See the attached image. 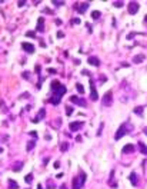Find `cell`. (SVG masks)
Here are the masks:
<instances>
[{
  "instance_id": "6da1fadb",
  "label": "cell",
  "mask_w": 147,
  "mask_h": 189,
  "mask_svg": "<svg viewBox=\"0 0 147 189\" xmlns=\"http://www.w3.org/2000/svg\"><path fill=\"white\" fill-rule=\"evenodd\" d=\"M130 130H131V125H129V123H121V125H120V127L117 129V132H116L114 139H116V141L121 139V138H123L124 135H127Z\"/></svg>"
},
{
  "instance_id": "7a4b0ae2",
  "label": "cell",
  "mask_w": 147,
  "mask_h": 189,
  "mask_svg": "<svg viewBox=\"0 0 147 189\" xmlns=\"http://www.w3.org/2000/svg\"><path fill=\"white\" fill-rule=\"evenodd\" d=\"M101 103H103V106H112L113 105V93H112V90L104 93V96L101 97Z\"/></svg>"
},
{
  "instance_id": "3957f363",
  "label": "cell",
  "mask_w": 147,
  "mask_h": 189,
  "mask_svg": "<svg viewBox=\"0 0 147 189\" xmlns=\"http://www.w3.org/2000/svg\"><path fill=\"white\" fill-rule=\"evenodd\" d=\"M89 83H90V100L96 102V100H98V94H97V90H96V87H94V80L90 78Z\"/></svg>"
},
{
  "instance_id": "277c9868",
  "label": "cell",
  "mask_w": 147,
  "mask_h": 189,
  "mask_svg": "<svg viewBox=\"0 0 147 189\" xmlns=\"http://www.w3.org/2000/svg\"><path fill=\"white\" fill-rule=\"evenodd\" d=\"M70 102L74 103V105H79L82 108H86L87 106V102L83 99V97H79V96H70Z\"/></svg>"
},
{
  "instance_id": "5b68a950",
  "label": "cell",
  "mask_w": 147,
  "mask_h": 189,
  "mask_svg": "<svg viewBox=\"0 0 147 189\" xmlns=\"http://www.w3.org/2000/svg\"><path fill=\"white\" fill-rule=\"evenodd\" d=\"M83 122H79V120H76V122H71V123H69V129L71 130V132H77V130H80L83 127Z\"/></svg>"
},
{
  "instance_id": "8992f818",
  "label": "cell",
  "mask_w": 147,
  "mask_h": 189,
  "mask_svg": "<svg viewBox=\"0 0 147 189\" xmlns=\"http://www.w3.org/2000/svg\"><path fill=\"white\" fill-rule=\"evenodd\" d=\"M139 9H140L139 3H136V1H130V3H129V13H130V15H136V13L139 12Z\"/></svg>"
},
{
  "instance_id": "52a82bcc",
  "label": "cell",
  "mask_w": 147,
  "mask_h": 189,
  "mask_svg": "<svg viewBox=\"0 0 147 189\" xmlns=\"http://www.w3.org/2000/svg\"><path fill=\"white\" fill-rule=\"evenodd\" d=\"M44 116H46V109L43 108V109H40V110H39L37 116H36L34 119H32V122H33V123H37V122H40V120H42V119H43Z\"/></svg>"
},
{
  "instance_id": "ba28073f",
  "label": "cell",
  "mask_w": 147,
  "mask_h": 189,
  "mask_svg": "<svg viewBox=\"0 0 147 189\" xmlns=\"http://www.w3.org/2000/svg\"><path fill=\"white\" fill-rule=\"evenodd\" d=\"M74 9H76L79 13H86V10L89 9V3H87V1H84V3H82V4H76V6H74Z\"/></svg>"
},
{
  "instance_id": "9c48e42d",
  "label": "cell",
  "mask_w": 147,
  "mask_h": 189,
  "mask_svg": "<svg viewBox=\"0 0 147 189\" xmlns=\"http://www.w3.org/2000/svg\"><path fill=\"white\" fill-rule=\"evenodd\" d=\"M134 150H136V146H134V145H131V143L124 145V148L121 149V152H123L124 155H127V153H133Z\"/></svg>"
},
{
  "instance_id": "30bf717a",
  "label": "cell",
  "mask_w": 147,
  "mask_h": 189,
  "mask_svg": "<svg viewBox=\"0 0 147 189\" xmlns=\"http://www.w3.org/2000/svg\"><path fill=\"white\" fill-rule=\"evenodd\" d=\"M87 63H89L90 66H96V67H98V66H100V59H98L97 56H90V57L87 59Z\"/></svg>"
},
{
  "instance_id": "8fae6325",
  "label": "cell",
  "mask_w": 147,
  "mask_h": 189,
  "mask_svg": "<svg viewBox=\"0 0 147 189\" xmlns=\"http://www.w3.org/2000/svg\"><path fill=\"white\" fill-rule=\"evenodd\" d=\"M21 49H23L26 53H33V52H34V46H33L32 43H26V42L21 43Z\"/></svg>"
},
{
  "instance_id": "7c38bea8",
  "label": "cell",
  "mask_w": 147,
  "mask_h": 189,
  "mask_svg": "<svg viewBox=\"0 0 147 189\" xmlns=\"http://www.w3.org/2000/svg\"><path fill=\"white\" fill-rule=\"evenodd\" d=\"M130 182H131L133 186H137V185H139V175H137L136 172L130 173Z\"/></svg>"
},
{
  "instance_id": "4fadbf2b",
  "label": "cell",
  "mask_w": 147,
  "mask_h": 189,
  "mask_svg": "<svg viewBox=\"0 0 147 189\" xmlns=\"http://www.w3.org/2000/svg\"><path fill=\"white\" fill-rule=\"evenodd\" d=\"M37 32H44V19L43 17H39L37 19V27H36Z\"/></svg>"
},
{
  "instance_id": "5bb4252c",
  "label": "cell",
  "mask_w": 147,
  "mask_h": 189,
  "mask_svg": "<svg viewBox=\"0 0 147 189\" xmlns=\"http://www.w3.org/2000/svg\"><path fill=\"white\" fill-rule=\"evenodd\" d=\"M144 59H146V55H143V53H140V55H136V56L133 57V63L139 64V63L144 62Z\"/></svg>"
},
{
  "instance_id": "9a60e30c",
  "label": "cell",
  "mask_w": 147,
  "mask_h": 189,
  "mask_svg": "<svg viewBox=\"0 0 147 189\" xmlns=\"http://www.w3.org/2000/svg\"><path fill=\"white\" fill-rule=\"evenodd\" d=\"M21 168H23V162H21V160H19V162H16V163L13 165V168H12V169H13V172H19Z\"/></svg>"
},
{
  "instance_id": "2e32d148",
  "label": "cell",
  "mask_w": 147,
  "mask_h": 189,
  "mask_svg": "<svg viewBox=\"0 0 147 189\" xmlns=\"http://www.w3.org/2000/svg\"><path fill=\"white\" fill-rule=\"evenodd\" d=\"M9 189H19V185L14 179H9Z\"/></svg>"
},
{
  "instance_id": "e0dca14e",
  "label": "cell",
  "mask_w": 147,
  "mask_h": 189,
  "mask_svg": "<svg viewBox=\"0 0 147 189\" xmlns=\"http://www.w3.org/2000/svg\"><path fill=\"white\" fill-rule=\"evenodd\" d=\"M139 149H140V152H141L143 155H147V148L143 142H139Z\"/></svg>"
},
{
  "instance_id": "ac0fdd59",
  "label": "cell",
  "mask_w": 147,
  "mask_h": 189,
  "mask_svg": "<svg viewBox=\"0 0 147 189\" xmlns=\"http://www.w3.org/2000/svg\"><path fill=\"white\" fill-rule=\"evenodd\" d=\"M79 173H80V179H79V181H80V185L83 186V185L86 183V179H87V176H86V173L83 172V171H80Z\"/></svg>"
},
{
  "instance_id": "d6986e66",
  "label": "cell",
  "mask_w": 147,
  "mask_h": 189,
  "mask_svg": "<svg viewBox=\"0 0 147 189\" xmlns=\"http://www.w3.org/2000/svg\"><path fill=\"white\" fill-rule=\"evenodd\" d=\"M73 189H82V185L79 183V178L77 176L73 179Z\"/></svg>"
},
{
  "instance_id": "ffe728a7",
  "label": "cell",
  "mask_w": 147,
  "mask_h": 189,
  "mask_svg": "<svg viewBox=\"0 0 147 189\" xmlns=\"http://www.w3.org/2000/svg\"><path fill=\"white\" fill-rule=\"evenodd\" d=\"M137 116H143V106H137V108H134V110H133Z\"/></svg>"
},
{
  "instance_id": "44dd1931",
  "label": "cell",
  "mask_w": 147,
  "mask_h": 189,
  "mask_svg": "<svg viewBox=\"0 0 147 189\" xmlns=\"http://www.w3.org/2000/svg\"><path fill=\"white\" fill-rule=\"evenodd\" d=\"M24 182H26V183H32L33 182V173H27V175L24 176Z\"/></svg>"
},
{
  "instance_id": "7402d4cb",
  "label": "cell",
  "mask_w": 147,
  "mask_h": 189,
  "mask_svg": "<svg viewBox=\"0 0 147 189\" xmlns=\"http://www.w3.org/2000/svg\"><path fill=\"white\" fill-rule=\"evenodd\" d=\"M91 17L94 19V20H97L101 17V12H98V10H94V12H91Z\"/></svg>"
},
{
  "instance_id": "603a6c76",
  "label": "cell",
  "mask_w": 147,
  "mask_h": 189,
  "mask_svg": "<svg viewBox=\"0 0 147 189\" xmlns=\"http://www.w3.org/2000/svg\"><path fill=\"white\" fill-rule=\"evenodd\" d=\"M46 188H47V189H56V185L51 182V179H49V181L46 182Z\"/></svg>"
},
{
  "instance_id": "cb8c5ba5",
  "label": "cell",
  "mask_w": 147,
  "mask_h": 189,
  "mask_svg": "<svg viewBox=\"0 0 147 189\" xmlns=\"http://www.w3.org/2000/svg\"><path fill=\"white\" fill-rule=\"evenodd\" d=\"M76 89H77V92H79L80 94H83V93H84V87H83V85H82V83H77V85H76Z\"/></svg>"
},
{
  "instance_id": "d4e9b609",
  "label": "cell",
  "mask_w": 147,
  "mask_h": 189,
  "mask_svg": "<svg viewBox=\"0 0 147 189\" xmlns=\"http://www.w3.org/2000/svg\"><path fill=\"white\" fill-rule=\"evenodd\" d=\"M60 146H62V148H60V150H62V152H66V150L69 149V146H70V145H69L67 142H63V143H62Z\"/></svg>"
},
{
  "instance_id": "484cf974",
  "label": "cell",
  "mask_w": 147,
  "mask_h": 189,
  "mask_svg": "<svg viewBox=\"0 0 147 189\" xmlns=\"http://www.w3.org/2000/svg\"><path fill=\"white\" fill-rule=\"evenodd\" d=\"M113 175H114V171L112 172V179H110V182H109V185H110L112 188H117V183H116V182H113Z\"/></svg>"
},
{
  "instance_id": "4316f807",
  "label": "cell",
  "mask_w": 147,
  "mask_h": 189,
  "mask_svg": "<svg viewBox=\"0 0 147 189\" xmlns=\"http://www.w3.org/2000/svg\"><path fill=\"white\" fill-rule=\"evenodd\" d=\"M71 113H73V108H71V106H66V115H67V116H71Z\"/></svg>"
},
{
  "instance_id": "83f0119b",
  "label": "cell",
  "mask_w": 147,
  "mask_h": 189,
  "mask_svg": "<svg viewBox=\"0 0 147 189\" xmlns=\"http://www.w3.org/2000/svg\"><path fill=\"white\" fill-rule=\"evenodd\" d=\"M34 145H36L34 142H29V143H27V148H26V150H27V152H30L33 148H34Z\"/></svg>"
},
{
  "instance_id": "f1b7e54d",
  "label": "cell",
  "mask_w": 147,
  "mask_h": 189,
  "mask_svg": "<svg viewBox=\"0 0 147 189\" xmlns=\"http://www.w3.org/2000/svg\"><path fill=\"white\" fill-rule=\"evenodd\" d=\"M113 6H114V7H123L124 3H123V1H113Z\"/></svg>"
},
{
  "instance_id": "f546056e",
  "label": "cell",
  "mask_w": 147,
  "mask_h": 189,
  "mask_svg": "<svg viewBox=\"0 0 147 189\" xmlns=\"http://www.w3.org/2000/svg\"><path fill=\"white\" fill-rule=\"evenodd\" d=\"M71 24H80V19L79 17H73L71 19Z\"/></svg>"
},
{
  "instance_id": "4dcf8cb0",
  "label": "cell",
  "mask_w": 147,
  "mask_h": 189,
  "mask_svg": "<svg viewBox=\"0 0 147 189\" xmlns=\"http://www.w3.org/2000/svg\"><path fill=\"white\" fill-rule=\"evenodd\" d=\"M103 127H104V123H101V125H100V127H98V130H97V136H101V132H103Z\"/></svg>"
},
{
  "instance_id": "1f68e13d",
  "label": "cell",
  "mask_w": 147,
  "mask_h": 189,
  "mask_svg": "<svg viewBox=\"0 0 147 189\" xmlns=\"http://www.w3.org/2000/svg\"><path fill=\"white\" fill-rule=\"evenodd\" d=\"M26 36H27V37H33V39H34V37H36V33H34V32H27V33H26Z\"/></svg>"
},
{
  "instance_id": "d6a6232c",
  "label": "cell",
  "mask_w": 147,
  "mask_h": 189,
  "mask_svg": "<svg viewBox=\"0 0 147 189\" xmlns=\"http://www.w3.org/2000/svg\"><path fill=\"white\" fill-rule=\"evenodd\" d=\"M53 4H54V6H63L64 1H56V0H53Z\"/></svg>"
},
{
  "instance_id": "836d02e7",
  "label": "cell",
  "mask_w": 147,
  "mask_h": 189,
  "mask_svg": "<svg viewBox=\"0 0 147 189\" xmlns=\"http://www.w3.org/2000/svg\"><path fill=\"white\" fill-rule=\"evenodd\" d=\"M21 76H23L24 79H29V76H30V72H23V73H21Z\"/></svg>"
},
{
  "instance_id": "e575fe53",
  "label": "cell",
  "mask_w": 147,
  "mask_h": 189,
  "mask_svg": "<svg viewBox=\"0 0 147 189\" xmlns=\"http://www.w3.org/2000/svg\"><path fill=\"white\" fill-rule=\"evenodd\" d=\"M29 135H30L32 138H34V139L37 138V132H29Z\"/></svg>"
},
{
  "instance_id": "d590c367",
  "label": "cell",
  "mask_w": 147,
  "mask_h": 189,
  "mask_svg": "<svg viewBox=\"0 0 147 189\" xmlns=\"http://www.w3.org/2000/svg\"><path fill=\"white\" fill-rule=\"evenodd\" d=\"M24 4H26V1H24V0H21V1H19V3H17V6H19V7H21V6H24Z\"/></svg>"
},
{
  "instance_id": "8d00e7d4",
  "label": "cell",
  "mask_w": 147,
  "mask_h": 189,
  "mask_svg": "<svg viewBox=\"0 0 147 189\" xmlns=\"http://www.w3.org/2000/svg\"><path fill=\"white\" fill-rule=\"evenodd\" d=\"M136 34H137V32H136V33H130V34H129V36H127V39H133V37H134V36H136Z\"/></svg>"
},
{
  "instance_id": "74e56055",
  "label": "cell",
  "mask_w": 147,
  "mask_h": 189,
  "mask_svg": "<svg viewBox=\"0 0 147 189\" xmlns=\"http://www.w3.org/2000/svg\"><path fill=\"white\" fill-rule=\"evenodd\" d=\"M106 80H107V78H106V76H101V78H100V83H104Z\"/></svg>"
},
{
  "instance_id": "f35d334b",
  "label": "cell",
  "mask_w": 147,
  "mask_h": 189,
  "mask_svg": "<svg viewBox=\"0 0 147 189\" xmlns=\"http://www.w3.org/2000/svg\"><path fill=\"white\" fill-rule=\"evenodd\" d=\"M57 37H60V39L64 37V33H63V32H59V33H57Z\"/></svg>"
},
{
  "instance_id": "ab89813d",
  "label": "cell",
  "mask_w": 147,
  "mask_h": 189,
  "mask_svg": "<svg viewBox=\"0 0 147 189\" xmlns=\"http://www.w3.org/2000/svg\"><path fill=\"white\" fill-rule=\"evenodd\" d=\"M62 23H63V22H62V20H60V19H56V24H57V26H60V24H62Z\"/></svg>"
},
{
  "instance_id": "60d3db41",
  "label": "cell",
  "mask_w": 147,
  "mask_h": 189,
  "mask_svg": "<svg viewBox=\"0 0 147 189\" xmlns=\"http://www.w3.org/2000/svg\"><path fill=\"white\" fill-rule=\"evenodd\" d=\"M40 70H42V67L37 64V66H36V73H40Z\"/></svg>"
},
{
  "instance_id": "b9f144b4",
  "label": "cell",
  "mask_w": 147,
  "mask_h": 189,
  "mask_svg": "<svg viewBox=\"0 0 147 189\" xmlns=\"http://www.w3.org/2000/svg\"><path fill=\"white\" fill-rule=\"evenodd\" d=\"M47 163H49V158H46V159H43V165H44V166H46V165H47Z\"/></svg>"
},
{
  "instance_id": "7bdbcfd3",
  "label": "cell",
  "mask_w": 147,
  "mask_h": 189,
  "mask_svg": "<svg viewBox=\"0 0 147 189\" xmlns=\"http://www.w3.org/2000/svg\"><path fill=\"white\" fill-rule=\"evenodd\" d=\"M53 166H54V169H57V168H60V163H59V162H54Z\"/></svg>"
},
{
  "instance_id": "ee69618b",
  "label": "cell",
  "mask_w": 147,
  "mask_h": 189,
  "mask_svg": "<svg viewBox=\"0 0 147 189\" xmlns=\"http://www.w3.org/2000/svg\"><path fill=\"white\" fill-rule=\"evenodd\" d=\"M82 73H83V75H87V76H90V78H91V75H90V72H87V70H83Z\"/></svg>"
},
{
  "instance_id": "f6af8a7d",
  "label": "cell",
  "mask_w": 147,
  "mask_h": 189,
  "mask_svg": "<svg viewBox=\"0 0 147 189\" xmlns=\"http://www.w3.org/2000/svg\"><path fill=\"white\" fill-rule=\"evenodd\" d=\"M60 189H67V188H66V185H64V183H63V185L60 186Z\"/></svg>"
},
{
  "instance_id": "bcb514c9",
  "label": "cell",
  "mask_w": 147,
  "mask_h": 189,
  "mask_svg": "<svg viewBox=\"0 0 147 189\" xmlns=\"http://www.w3.org/2000/svg\"><path fill=\"white\" fill-rule=\"evenodd\" d=\"M37 189H43V186H42V185L39 183V185H37Z\"/></svg>"
},
{
  "instance_id": "7dc6e473",
  "label": "cell",
  "mask_w": 147,
  "mask_h": 189,
  "mask_svg": "<svg viewBox=\"0 0 147 189\" xmlns=\"http://www.w3.org/2000/svg\"><path fill=\"white\" fill-rule=\"evenodd\" d=\"M143 132H144V133L147 135V127H144V129H143Z\"/></svg>"
},
{
  "instance_id": "c3c4849f",
  "label": "cell",
  "mask_w": 147,
  "mask_h": 189,
  "mask_svg": "<svg viewBox=\"0 0 147 189\" xmlns=\"http://www.w3.org/2000/svg\"><path fill=\"white\" fill-rule=\"evenodd\" d=\"M144 23H147V15L144 16Z\"/></svg>"
},
{
  "instance_id": "681fc988",
  "label": "cell",
  "mask_w": 147,
  "mask_h": 189,
  "mask_svg": "<svg viewBox=\"0 0 147 189\" xmlns=\"http://www.w3.org/2000/svg\"><path fill=\"white\" fill-rule=\"evenodd\" d=\"M1 152H3V148H0V153H1Z\"/></svg>"
}]
</instances>
